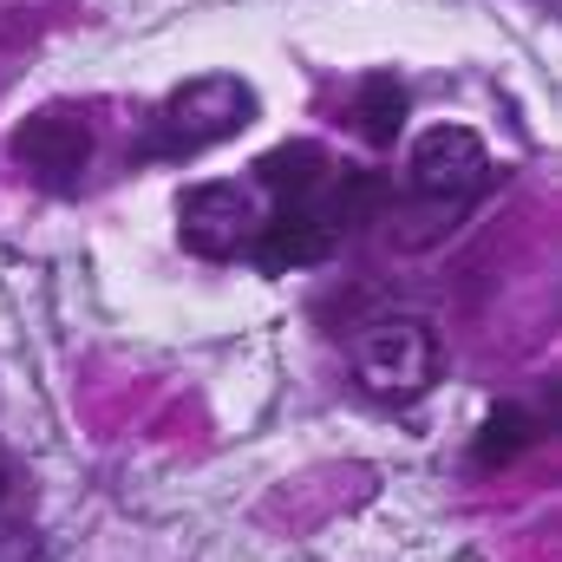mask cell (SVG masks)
<instances>
[{
	"label": "cell",
	"instance_id": "cell-10",
	"mask_svg": "<svg viewBox=\"0 0 562 562\" xmlns=\"http://www.w3.org/2000/svg\"><path fill=\"white\" fill-rule=\"evenodd\" d=\"M393 203V183L380 177V170H334V210H327V229H353V223H367V216H380Z\"/></svg>",
	"mask_w": 562,
	"mask_h": 562
},
{
	"label": "cell",
	"instance_id": "cell-3",
	"mask_svg": "<svg viewBox=\"0 0 562 562\" xmlns=\"http://www.w3.org/2000/svg\"><path fill=\"white\" fill-rule=\"evenodd\" d=\"M256 190L249 183H196L183 203H177V236H183V249L190 256H203V262H229V256H243L249 249V236H256Z\"/></svg>",
	"mask_w": 562,
	"mask_h": 562
},
{
	"label": "cell",
	"instance_id": "cell-7",
	"mask_svg": "<svg viewBox=\"0 0 562 562\" xmlns=\"http://www.w3.org/2000/svg\"><path fill=\"white\" fill-rule=\"evenodd\" d=\"M256 183L269 196H281V210H314V196L334 183V157L314 138H288L256 157Z\"/></svg>",
	"mask_w": 562,
	"mask_h": 562
},
{
	"label": "cell",
	"instance_id": "cell-5",
	"mask_svg": "<svg viewBox=\"0 0 562 562\" xmlns=\"http://www.w3.org/2000/svg\"><path fill=\"white\" fill-rule=\"evenodd\" d=\"M92 119L86 112H72V105H46V112H33V119H20L13 125V164L20 170H33L40 183H72L86 164H92Z\"/></svg>",
	"mask_w": 562,
	"mask_h": 562
},
{
	"label": "cell",
	"instance_id": "cell-8",
	"mask_svg": "<svg viewBox=\"0 0 562 562\" xmlns=\"http://www.w3.org/2000/svg\"><path fill=\"white\" fill-rule=\"evenodd\" d=\"M353 125L367 132V144H393L406 125V86L400 72H367L353 92Z\"/></svg>",
	"mask_w": 562,
	"mask_h": 562
},
{
	"label": "cell",
	"instance_id": "cell-6",
	"mask_svg": "<svg viewBox=\"0 0 562 562\" xmlns=\"http://www.w3.org/2000/svg\"><path fill=\"white\" fill-rule=\"evenodd\" d=\"M249 256L262 276H288V269H321L334 256V229L321 210H276L256 223L249 236Z\"/></svg>",
	"mask_w": 562,
	"mask_h": 562
},
{
	"label": "cell",
	"instance_id": "cell-4",
	"mask_svg": "<svg viewBox=\"0 0 562 562\" xmlns=\"http://www.w3.org/2000/svg\"><path fill=\"white\" fill-rule=\"evenodd\" d=\"M406 177H413V190L431 196V203H464V196L484 190V177H491V150H484V138H477L471 125H431V132L413 138V164H406Z\"/></svg>",
	"mask_w": 562,
	"mask_h": 562
},
{
	"label": "cell",
	"instance_id": "cell-11",
	"mask_svg": "<svg viewBox=\"0 0 562 562\" xmlns=\"http://www.w3.org/2000/svg\"><path fill=\"white\" fill-rule=\"evenodd\" d=\"M7 484H13V464H7V451H0V504H7Z\"/></svg>",
	"mask_w": 562,
	"mask_h": 562
},
{
	"label": "cell",
	"instance_id": "cell-9",
	"mask_svg": "<svg viewBox=\"0 0 562 562\" xmlns=\"http://www.w3.org/2000/svg\"><path fill=\"white\" fill-rule=\"evenodd\" d=\"M543 438V425L530 419L524 406H497L491 419L477 425V445H471V458L484 464V471H497V464H510V458H524L530 445Z\"/></svg>",
	"mask_w": 562,
	"mask_h": 562
},
{
	"label": "cell",
	"instance_id": "cell-1",
	"mask_svg": "<svg viewBox=\"0 0 562 562\" xmlns=\"http://www.w3.org/2000/svg\"><path fill=\"white\" fill-rule=\"evenodd\" d=\"M353 373L373 400L386 406H406L425 400L445 373V347H438V327L419 314H393V321H373L353 334Z\"/></svg>",
	"mask_w": 562,
	"mask_h": 562
},
{
	"label": "cell",
	"instance_id": "cell-2",
	"mask_svg": "<svg viewBox=\"0 0 562 562\" xmlns=\"http://www.w3.org/2000/svg\"><path fill=\"white\" fill-rule=\"evenodd\" d=\"M256 119V92L236 72H203L190 86H177L157 119H150V157H196L210 144L236 138Z\"/></svg>",
	"mask_w": 562,
	"mask_h": 562
}]
</instances>
